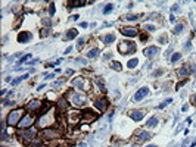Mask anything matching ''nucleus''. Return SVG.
I'll use <instances>...</instances> for the list:
<instances>
[{"label":"nucleus","instance_id":"1","mask_svg":"<svg viewBox=\"0 0 196 147\" xmlns=\"http://www.w3.org/2000/svg\"><path fill=\"white\" fill-rule=\"evenodd\" d=\"M134 50H136V46L131 41H124V43L118 44V51L121 54H131V53H134Z\"/></svg>","mask_w":196,"mask_h":147},{"label":"nucleus","instance_id":"2","mask_svg":"<svg viewBox=\"0 0 196 147\" xmlns=\"http://www.w3.org/2000/svg\"><path fill=\"white\" fill-rule=\"evenodd\" d=\"M22 109H15V110H12L10 113L7 115V125H16L19 124V119H21V116H22Z\"/></svg>","mask_w":196,"mask_h":147},{"label":"nucleus","instance_id":"3","mask_svg":"<svg viewBox=\"0 0 196 147\" xmlns=\"http://www.w3.org/2000/svg\"><path fill=\"white\" fill-rule=\"evenodd\" d=\"M68 98L71 100V103L74 104V106H83L84 103H86V97L81 96V94H77V93H74V91H71V93H68Z\"/></svg>","mask_w":196,"mask_h":147},{"label":"nucleus","instance_id":"4","mask_svg":"<svg viewBox=\"0 0 196 147\" xmlns=\"http://www.w3.org/2000/svg\"><path fill=\"white\" fill-rule=\"evenodd\" d=\"M34 122V115H27L22 121H19V127L21 128H28V127H31V124Z\"/></svg>","mask_w":196,"mask_h":147},{"label":"nucleus","instance_id":"5","mask_svg":"<svg viewBox=\"0 0 196 147\" xmlns=\"http://www.w3.org/2000/svg\"><path fill=\"white\" fill-rule=\"evenodd\" d=\"M21 135H22V138H24L25 141H31L34 137H35V130H34V128H28V130L22 131Z\"/></svg>","mask_w":196,"mask_h":147},{"label":"nucleus","instance_id":"6","mask_svg":"<svg viewBox=\"0 0 196 147\" xmlns=\"http://www.w3.org/2000/svg\"><path fill=\"white\" fill-rule=\"evenodd\" d=\"M31 38H33V34L28 33V31H24V33L18 34V41L19 43H28V41H31Z\"/></svg>","mask_w":196,"mask_h":147},{"label":"nucleus","instance_id":"7","mask_svg":"<svg viewBox=\"0 0 196 147\" xmlns=\"http://www.w3.org/2000/svg\"><path fill=\"white\" fill-rule=\"evenodd\" d=\"M83 119L84 121H96L98 119V115L96 113H93V110H90V109H87V110H84L83 112Z\"/></svg>","mask_w":196,"mask_h":147},{"label":"nucleus","instance_id":"8","mask_svg":"<svg viewBox=\"0 0 196 147\" xmlns=\"http://www.w3.org/2000/svg\"><path fill=\"white\" fill-rule=\"evenodd\" d=\"M147 94H149V88L143 87V88H140V90L134 94V100H136V101H140L143 97H146Z\"/></svg>","mask_w":196,"mask_h":147},{"label":"nucleus","instance_id":"9","mask_svg":"<svg viewBox=\"0 0 196 147\" xmlns=\"http://www.w3.org/2000/svg\"><path fill=\"white\" fill-rule=\"evenodd\" d=\"M121 33H122V35H125V37H136L137 34H139V31H137V28H122L121 30Z\"/></svg>","mask_w":196,"mask_h":147},{"label":"nucleus","instance_id":"10","mask_svg":"<svg viewBox=\"0 0 196 147\" xmlns=\"http://www.w3.org/2000/svg\"><path fill=\"white\" fill-rule=\"evenodd\" d=\"M145 113H146L145 110H133V112H130V116H131V119H134V121H142Z\"/></svg>","mask_w":196,"mask_h":147},{"label":"nucleus","instance_id":"11","mask_svg":"<svg viewBox=\"0 0 196 147\" xmlns=\"http://www.w3.org/2000/svg\"><path fill=\"white\" fill-rule=\"evenodd\" d=\"M95 106L98 107L100 112H103V110L106 109V100H105V98H98V100H95Z\"/></svg>","mask_w":196,"mask_h":147},{"label":"nucleus","instance_id":"12","mask_svg":"<svg viewBox=\"0 0 196 147\" xmlns=\"http://www.w3.org/2000/svg\"><path fill=\"white\" fill-rule=\"evenodd\" d=\"M158 51H159V50H158V47L152 46V47H147V49H145V54H146L147 57H155Z\"/></svg>","mask_w":196,"mask_h":147},{"label":"nucleus","instance_id":"13","mask_svg":"<svg viewBox=\"0 0 196 147\" xmlns=\"http://www.w3.org/2000/svg\"><path fill=\"white\" fill-rule=\"evenodd\" d=\"M41 137L50 140V138H55V137H56V132H55L53 130H43L41 131Z\"/></svg>","mask_w":196,"mask_h":147},{"label":"nucleus","instance_id":"14","mask_svg":"<svg viewBox=\"0 0 196 147\" xmlns=\"http://www.w3.org/2000/svg\"><path fill=\"white\" fill-rule=\"evenodd\" d=\"M72 85H74L75 88H81V90H84V78H81V77L75 78V80L72 81Z\"/></svg>","mask_w":196,"mask_h":147},{"label":"nucleus","instance_id":"15","mask_svg":"<svg viewBox=\"0 0 196 147\" xmlns=\"http://www.w3.org/2000/svg\"><path fill=\"white\" fill-rule=\"evenodd\" d=\"M78 35V30H69V31H66V34L64 35V38L65 40H72V38H75Z\"/></svg>","mask_w":196,"mask_h":147},{"label":"nucleus","instance_id":"16","mask_svg":"<svg viewBox=\"0 0 196 147\" xmlns=\"http://www.w3.org/2000/svg\"><path fill=\"white\" fill-rule=\"evenodd\" d=\"M156 124H158V118H156V116H152L146 122V127L147 128H153V127H156Z\"/></svg>","mask_w":196,"mask_h":147},{"label":"nucleus","instance_id":"17","mask_svg":"<svg viewBox=\"0 0 196 147\" xmlns=\"http://www.w3.org/2000/svg\"><path fill=\"white\" fill-rule=\"evenodd\" d=\"M152 137V134H149V132H146V131H143V132H140V135L137 137V141L140 143V141H145V140H147V138H150Z\"/></svg>","mask_w":196,"mask_h":147},{"label":"nucleus","instance_id":"18","mask_svg":"<svg viewBox=\"0 0 196 147\" xmlns=\"http://www.w3.org/2000/svg\"><path fill=\"white\" fill-rule=\"evenodd\" d=\"M40 106H41V103H40L38 100H33V101L28 103V109H31V110H35V109L40 107Z\"/></svg>","mask_w":196,"mask_h":147},{"label":"nucleus","instance_id":"19","mask_svg":"<svg viewBox=\"0 0 196 147\" xmlns=\"http://www.w3.org/2000/svg\"><path fill=\"white\" fill-rule=\"evenodd\" d=\"M98 56H99V49H92V50H89V53H87L89 59H95Z\"/></svg>","mask_w":196,"mask_h":147},{"label":"nucleus","instance_id":"20","mask_svg":"<svg viewBox=\"0 0 196 147\" xmlns=\"http://www.w3.org/2000/svg\"><path fill=\"white\" fill-rule=\"evenodd\" d=\"M103 41H105V44H111L112 41H115V35H114V34H108V35H105V37H103Z\"/></svg>","mask_w":196,"mask_h":147},{"label":"nucleus","instance_id":"21","mask_svg":"<svg viewBox=\"0 0 196 147\" xmlns=\"http://www.w3.org/2000/svg\"><path fill=\"white\" fill-rule=\"evenodd\" d=\"M137 65H139V59H137V57H134V59H131V60H128V63H127V66H128L130 69H133V68H136Z\"/></svg>","mask_w":196,"mask_h":147},{"label":"nucleus","instance_id":"22","mask_svg":"<svg viewBox=\"0 0 196 147\" xmlns=\"http://www.w3.org/2000/svg\"><path fill=\"white\" fill-rule=\"evenodd\" d=\"M58 106H59L61 109H66V106H68V101H66L65 98H59V100H58Z\"/></svg>","mask_w":196,"mask_h":147},{"label":"nucleus","instance_id":"23","mask_svg":"<svg viewBox=\"0 0 196 147\" xmlns=\"http://www.w3.org/2000/svg\"><path fill=\"white\" fill-rule=\"evenodd\" d=\"M27 78H28V75L25 74V75H22V77L16 78V80H13V81H12V85H16V84H19V82L22 81V80H27Z\"/></svg>","mask_w":196,"mask_h":147},{"label":"nucleus","instance_id":"24","mask_svg":"<svg viewBox=\"0 0 196 147\" xmlns=\"http://www.w3.org/2000/svg\"><path fill=\"white\" fill-rule=\"evenodd\" d=\"M183 30H184V24H179V25H176V28H174V34H180Z\"/></svg>","mask_w":196,"mask_h":147},{"label":"nucleus","instance_id":"25","mask_svg":"<svg viewBox=\"0 0 196 147\" xmlns=\"http://www.w3.org/2000/svg\"><path fill=\"white\" fill-rule=\"evenodd\" d=\"M111 68L115 69V71H121V63H119V62H112V63H111Z\"/></svg>","mask_w":196,"mask_h":147},{"label":"nucleus","instance_id":"26","mask_svg":"<svg viewBox=\"0 0 196 147\" xmlns=\"http://www.w3.org/2000/svg\"><path fill=\"white\" fill-rule=\"evenodd\" d=\"M112 9H114V4H111V3H109V4H106V7L103 9V13H105V15H108Z\"/></svg>","mask_w":196,"mask_h":147},{"label":"nucleus","instance_id":"27","mask_svg":"<svg viewBox=\"0 0 196 147\" xmlns=\"http://www.w3.org/2000/svg\"><path fill=\"white\" fill-rule=\"evenodd\" d=\"M170 103H173V98H167V100H165L164 103H161V104H159L158 107H159V109H164V107H165L167 104H170Z\"/></svg>","mask_w":196,"mask_h":147},{"label":"nucleus","instance_id":"28","mask_svg":"<svg viewBox=\"0 0 196 147\" xmlns=\"http://www.w3.org/2000/svg\"><path fill=\"white\" fill-rule=\"evenodd\" d=\"M181 59V53H176V54H173V57H171V62L174 63V62H177Z\"/></svg>","mask_w":196,"mask_h":147},{"label":"nucleus","instance_id":"29","mask_svg":"<svg viewBox=\"0 0 196 147\" xmlns=\"http://www.w3.org/2000/svg\"><path fill=\"white\" fill-rule=\"evenodd\" d=\"M187 74H189V69H187V68H181V69L179 71V75H180V77H183V75L186 77Z\"/></svg>","mask_w":196,"mask_h":147},{"label":"nucleus","instance_id":"30","mask_svg":"<svg viewBox=\"0 0 196 147\" xmlns=\"http://www.w3.org/2000/svg\"><path fill=\"white\" fill-rule=\"evenodd\" d=\"M49 15H50V16H53V15H55V3H52V4H50V7H49Z\"/></svg>","mask_w":196,"mask_h":147},{"label":"nucleus","instance_id":"31","mask_svg":"<svg viewBox=\"0 0 196 147\" xmlns=\"http://www.w3.org/2000/svg\"><path fill=\"white\" fill-rule=\"evenodd\" d=\"M125 19H128V21H137L139 18H137V15H128V16H125Z\"/></svg>","mask_w":196,"mask_h":147},{"label":"nucleus","instance_id":"32","mask_svg":"<svg viewBox=\"0 0 196 147\" xmlns=\"http://www.w3.org/2000/svg\"><path fill=\"white\" fill-rule=\"evenodd\" d=\"M30 57H31V54H27V56H24V57H22V59H21V60H19V65H22V63H24V62H25V60H28V59H30Z\"/></svg>","mask_w":196,"mask_h":147},{"label":"nucleus","instance_id":"33","mask_svg":"<svg viewBox=\"0 0 196 147\" xmlns=\"http://www.w3.org/2000/svg\"><path fill=\"white\" fill-rule=\"evenodd\" d=\"M145 30H147V31H155V25H145Z\"/></svg>","mask_w":196,"mask_h":147},{"label":"nucleus","instance_id":"34","mask_svg":"<svg viewBox=\"0 0 196 147\" xmlns=\"http://www.w3.org/2000/svg\"><path fill=\"white\" fill-rule=\"evenodd\" d=\"M162 72H164V69H156V71L153 72V77H158V75H161Z\"/></svg>","mask_w":196,"mask_h":147},{"label":"nucleus","instance_id":"35","mask_svg":"<svg viewBox=\"0 0 196 147\" xmlns=\"http://www.w3.org/2000/svg\"><path fill=\"white\" fill-rule=\"evenodd\" d=\"M43 24H44V25H47V27H49L50 24H52V21H50L49 18H46V19H43Z\"/></svg>","mask_w":196,"mask_h":147},{"label":"nucleus","instance_id":"36","mask_svg":"<svg viewBox=\"0 0 196 147\" xmlns=\"http://www.w3.org/2000/svg\"><path fill=\"white\" fill-rule=\"evenodd\" d=\"M159 41H161L162 44H165V43H167V35H162V37H159Z\"/></svg>","mask_w":196,"mask_h":147},{"label":"nucleus","instance_id":"37","mask_svg":"<svg viewBox=\"0 0 196 147\" xmlns=\"http://www.w3.org/2000/svg\"><path fill=\"white\" fill-rule=\"evenodd\" d=\"M83 44H84V40H83V38H80V40L77 41V47H81Z\"/></svg>","mask_w":196,"mask_h":147},{"label":"nucleus","instance_id":"38","mask_svg":"<svg viewBox=\"0 0 196 147\" xmlns=\"http://www.w3.org/2000/svg\"><path fill=\"white\" fill-rule=\"evenodd\" d=\"M47 34H49V31H47V30H41V33H40V35H41V37H46Z\"/></svg>","mask_w":196,"mask_h":147},{"label":"nucleus","instance_id":"39","mask_svg":"<svg viewBox=\"0 0 196 147\" xmlns=\"http://www.w3.org/2000/svg\"><path fill=\"white\" fill-rule=\"evenodd\" d=\"M6 138H7V132L3 130V132H1V140H6Z\"/></svg>","mask_w":196,"mask_h":147},{"label":"nucleus","instance_id":"40","mask_svg":"<svg viewBox=\"0 0 196 147\" xmlns=\"http://www.w3.org/2000/svg\"><path fill=\"white\" fill-rule=\"evenodd\" d=\"M190 47H192V43H190V41H187V43H186V46H184V49H186V50H190Z\"/></svg>","mask_w":196,"mask_h":147},{"label":"nucleus","instance_id":"41","mask_svg":"<svg viewBox=\"0 0 196 147\" xmlns=\"http://www.w3.org/2000/svg\"><path fill=\"white\" fill-rule=\"evenodd\" d=\"M111 57H112V53H108V54H105V57H103V59H105V60H109Z\"/></svg>","mask_w":196,"mask_h":147},{"label":"nucleus","instance_id":"42","mask_svg":"<svg viewBox=\"0 0 196 147\" xmlns=\"http://www.w3.org/2000/svg\"><path fill=\"white\" fill-rule=\"evenodd\" d=\"M179 9H180V7H179V4H174V6L171 7V12H173V10L176 12V10H179Z\"/></svg>","mask_w":196,"mask_h":147},{"label":"nucleus","instance_id":"43","mask_svg":"<svg viewBox=\"0 0 196 147\" xmlns=\"http://www.w3.org/2000/svg\"><path fill=\"white\" fill-rule=\"evenodd\" d=\"M53 78H55V74H50V75L46 77V80H53Z\"/></svg>","mask_w":196,"mask_h":147},{"label":"nucleus","instance_id":"44","mask_svg":"<svg viewBox=\"0 0 196 147\" xmlns=\"http://www.w3.org/2000/svg\"><path fill=\"white\" fill-rule=\"evenodd\" d=\"M187 109H189V104H184V106H183V107H181V110H183V112H186V110H187Z\"/></svg>","mask_w":196,"mask_h":147},{"label":"nucleus","instance_id":"45","mask_svg":"<svg viewBox=\"0 0 196 147\" xmlns=\"http://www.w3.org/2000/svg\"><path fill=\"white\" fill-rule=\"evenodd\" d=\"M81 27H83V28H87V27H89V24H87V22H81Z\"/></svg>","mask_w":196,"mask_h":147},{"label":"nucleus","instance_id":"46","mask_svg":"<svg viewBox=\"0 0 196 147\" xmlns=\"http://www.w3.org/2000/svg\"><path fill=\"white\" fill-rule=\"evenodd\" d=\"M44 87H46V84H41V85H38V88H37V90H43Z\"/></svg>","mask_w":196,"mask_h":147},{"label":"nucleus","instance_id":"47","mask_svg":"<svg viewBox=\"0 0 196 147\" xmlns=\"http://www.w3.org/2000/svg\"><path fill=\"white\" fill-rule=\"evenodd\" d=\"M170 21H171V22H174V21H176V16H174V15H171V16H170Z\"/></svg>","mask_w":196,"mask_h":147},{"label":"nucleus","instance_id":"48","mask_svg":"<svg viewBox=\"0 0 196 147\" xmlns=\"http://www.w3.org/2000/svg\"><path fill=\"white\" fill-rule=\"evenodd\" d=\"M71 19H72V21H77V19H78V15H74V16H71Z\"/></svg>","mask_w":196,"mask_h":147},{"label":"nucleus","instance_id":"49","mask_svg":"<svg viewBox=\"0 0 196 147\" xmlns=\"http://www.w3.org/2000/svg\"><path fill=\"white\" fill-rule=\"evenodd\" d=\"M71 50H72V47H71V46H69V47H66V50H65V53H69V51H71Z\"/></svg>","mask_w":196,"mask_h":147},{"label":"nucleus","instance_id":"50","mask_svg":"<svg viewBox=\"0 0 196 147\" xmlns=\"http://www.w3.org/2000/svg\"><path fill=\"white\" fill-rule=\"evenodd\" d=\"M193 104H196V96H193V101H192Z\"/></svg>","mask_w":196,"mask_h":147},{"label":"nucleus","instance_id":"51","mask_svg":"<svg viewBox=\"0 0 196 147\" xmlns=\"http://www.w3.org/2000/svg\"><path fill=\"white\" fill-rule=\"evenodd\" d=\"M146 147H158V146H155V144H150V146H146Z\"/></svg>","mask_w":196,"mask_h":147}]
</instances>
